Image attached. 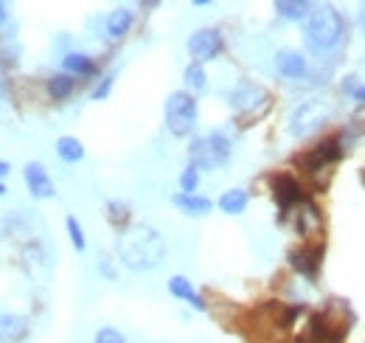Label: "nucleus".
I'll return each mask as SVG.
<instances>
[{
    "mask_svg": "<svg viewBox=\"0 0 365 343\" xmlns=\"http://www.w3.org/2000/svg\"><path fill=\"white\" fill-rule=\"evenodd\" d=\"M118 256L132 270H152L166 256V239L161 237L158 228L147 223L130 225L118 239Z\"/></svg>",
    "mask_w": 365,
    "mask_h": 343,
    "instance_id": "f257e3e1",
    "label": "nucleus"
},
{
    "mask_svg": "<svg viewBox=\"0 0 365 343\" xmlns=\"http://www.w3.org/2000/svg\"><path fill=\"white\" fill-rule=\"evenodd\" d=\"M304 42L315 56H332L346 42V23L335 6H318L304 28Z\"/></svg>",
    "mask_w": 365,
    "mask_h": 343,
    "instance_id": "f03ea898",
    "label": "nucleus"
},
{
    "mask_svg": "<svg viewBox=\"0 0 365 343\" xmlns=\"http://www.w3.org/2000/svg\"><path fill=\"white\" fill-rule=\"evenodd\" d=\"M230 152H233V144L225 132H208L202 138H194L191 146H188V163L197 166L199 172H214L219 166H225L230 161Z\"/></svg>",
    "mask_w": 365,
    "mask_h": 343,
    "instance_id": "7ed1b4c3",
    "label": "nucleus"
},
{
    "mask_svg": "<svg viewBox=\"0 0 365 343\" xmlns=\"http://www.w3.org/2000/svg\"><path fill=\"white\" fill-rule=\"evenodd\" d=\"M166 127L175 138H185L197 127V99L188 90H175L166 99Z\"/></svg>",
    "mask_w": 365,
    "mask_h": 343,
    "instance_id": "20e7f679",
    "label": "nucleus"
},
{
    "mask_svg": "<svg viewBox=\"0 0 365 343\" xmlns=\"http://www.w3.org/2000/svg\"><path fill=\"white\" fill-rule=\"evenodd\" d=\"M329 116H332V107L323 99H307L290 116V135L292 138H307L315 130H321L329 121Z\"/></svg>",
    "mask_w": 365,
    "mask_h": 343,
    "instance_id": "39448f33",
    "label": "nucleus"
},
{
    "mask_svg": "<svg viewBox=\"0 0 365 343\" xmlns=\"http://www.w3.org/2000/svg\"><path fill=\"white\" fill-rule=\"evenodd\" d=\"M188 54L194 56V62H208V59H216V54L222 51V34L216 28H197L191 37H188Z\"/></svg>",
    "mask_w": 365,
    "mask_h": 343,
    "instance_id": "423d86ee",
    "label": "nucleus"
},
{
    "mask_svg": "<svg viewBox=\"0 0 365 343\" xmlns=\"http://www.w3.org/2000/svg\"><path fill=\"white\" fill-rule=\"evenodd\" d=\"M230 104L239 113H259L267 104V90L256 82H239L236 90L230 93Z\"/></svg>",
    "mask_w": 365,
    "mask_h": 343,
    "instance_id": "0eeeda50",
    "label": "nucleus"
},
{
    "mask_svg": "<svg viewBox=\"0 0 365 343\" xmlns=\"http://www.w3.org/2000/svg\"><path fill=\"white\" fill-rule=\"evenodd\" d=\"M340 155H343V146H340V138H329V141H321L307 158H304V172H309V175H315V172H321V169H326L329 172V166L332 163H338L340 161Z\"/></svg>",
    "mask_w": 365,
    "mask_h": 343,
    "instance_id": "6e6552de",
    "label": "nucleus"
},
{
    "mask_svg": "<svg viewBox=\"0 0 365 343\" xmlns=\"http://www.w3.org/2000/svg\"><path fill=\"white\" fill-rule=\"evenodd\" d=\"M273 192H276L278 208H281L284 214H290L292 208H298V206L307 200V194H304L301 183H298V180H292L290 175H276V177H273Z\"/></svg>",
    "mask_w": 365,
    "mask_h": 343,
    "instance_id": "1a4fd4ad",
    "label": "nucleus"
},
{
    "mask_svg": "<svg viewBox=\"0 0 365 343\" xmlns=\"http://www.w3.org/2000/svg\"><path fill=\"white\" fill-rule=\"evenodd\" d=\"M23 177H25V186H28L31 197H37V200H48V197H54V194H56L54 180L48 177V169H45L42 163H37V161L25 163Z\"/></svg>",
    "mask_w": 365,
    "mask_h": 343,
    "instance_id": "9d476101",
    "label": "nucleus"
},
{
    "mask_svg": "<svg viewBox=\"0 0 365 343\" xmlns=\"http://www.w3.org/2000/svg\"><path fill=\"white\" fill-rule=\"evenodd\" d=\"M292 225H295L298 237H312L323 228V214L309 200H304L298 208H292Z\"/></svg>",
    "mask_w": 365,
    "mask_h": 343,
    "instance_id": "9b49d317",
    "label": "nucleus"
},
{
    "mask_svg": "<svg viewBox=\"0 0 365 343\" xmlns=\"http://www.w3.org/2000/svg\"><path fill=\"white\" fill-rule=\"evenodd\" d=\"M276 70L284 76V79H304L309 65H307V56L301 51H292V48H284L276 54Z\"/></svg>",
    "mask_w": 365,
    "mask_h": 343,
    "instance_id": "f8f14e48",
    "label": "nucleus"
},
{
    "mask_svg": "<svg viewBox=\"0 0 365 343\" xmlns=\"http://www.w3.org/2000/svg\"><path fill=\"white\" fill-rule=\"evenodd\" d=\"M321 256H323V248H315V251H309V248H301V251H290V265L301 273V276H315L318 273V268H321Z\"/></svg>",
    "mask_w": 365,
    "mask_h": 343,
    "instance_id": "ddd939ff",
    "label": "nucleus"
},
{
    "mask_svg": "<svg viewBox=\"0 0 365 343\" xmlns=\"http://www.w3.org/2000/svg\"><path fill=\"white\" fill-rule=\"evenodd\" d=\"M169 293L175 296V299H180V301H188L194 310H199V313H205L208 310V304H205V299L194 290V285L185 279V276H172L169 279Z\"/></svg>",
    "mask_w": 365,
    "mask_h": 343,
    "instance_id": "4468645a",
    "label": "nucleus"
},
{
    "mask_svg": "<svg viewBox=\"0 0 365 343\" xmlns=\"http://www.w3.org/2000/svg\"><path fill=\"white\" fill-rule=\"evenodd\" d=\"M28 335V321L23 316H0V343H20Z\"/></svg>",
    "mask_w": 365,
    "mask_h": 343,
    "instance_id": "2eb2a0df",
    "label": "nucleus"
},
{
    "mask_svg": "<svg viewBox=\"0 0 365 343\" xmlns=\"http://www.w3.org/2000/svg\"><path fill=\"white\" fill-rule=\"evenodd\" d=\"M172 203L185 211L188 217H205V214H211V208H214V203L208 200V197H199V194H182L178 192L175 197H172Z\"/></svg>",
    "mask_w": 365,
    "mask_h": 343,
    "instance_id": "dca6fc26",
    "label": "nucleus"
},
{
    "mask_svg": "<svg viewBox=\"0 0 365 343\" xmlns=\"http://www.w3.org/2000/svg\"><path fill=\"white\" fill-rule=\"evenodd\" d=\"M130 28H132V8L118 6L116 11H110V17H107V37L110 39H121Z\"/></svg>",
    "mask_w": 365,
    "mask_h": 343,
    "instance_id": "f3484780",
    "label": "nucleus"
},
{
    "mask_svg": "<svg viewBox=\"0 0 365 343\" xmlns=\"http://www.w3.org/2000/svg\"><path fill=\"white\" fill-rule=\"evenodd\" d=\"M62 68H65V73H70V76H87V73L96 70L93 59H90L87 54H82V51L65 54V56H62Z\"/></svg>",
    "mask_w": 365,
    "mask_h": 343,
    "instance_id": "a211bd4d",
    "label": "nucleus"
},
{
    "mask_svg": "<svg viewBox=\"0 0 365 343\" xmlns=\"http://www.w3.org/2000/svg\"><path fill=\"white\" fill-rule=\"evenodd\" d=\"M276 11H278V17H284V20H309V14H312L315 8H312V3H307V0H278V3H276Z\"/></svg>",
    "mask_w": 365,
    "mask_h": 343,
    "instance_id": "6ab92c4d",
    "label": "nucleus"
},
{
    "mask_svg": "<svg viewBox=\"0 0 365 343\" xmlns=\"http://www.w3.org/2000/svg\"><path fill=\"white\" fill-rule=\"evenodd\" d=\"M247 203H250V197H247L245 189H228V192L216 200L219 211H225V214H242V211L247 208Z\"/></svg>",
    "mask_w": 365,
    "mask_h": 343,
    "instance_id": "aec40b11",
    "label": "nucleus"
},
{
    "mask_svg": "<svg viewBox=\"0 0 365 343\" xmlns=\"http://www.w3.org/2000/svg\"><path fill=\"white\" fill-rule=\"evenodd\" d=\"M56 155H59L65 163H79V161L85 158V146H82V141H79V138H73V135H62V138L56 141Z\"/></svg>",
    "mask_w": 365,
    "mask_h": 343,
    "instance_id": "412c9836",
    "label": "nucleus"
},
{
    "mask_svg": "<svg viewBox=\"0 0 365 343\" xmlns=\"http://www.w3.org/2000/svg\"><path fill=\"white\" fill-rule=\"evenodd\" d=\"M73 87H76V79L70 73H54L48 79V93H51L54 101H65L73 93Z\"/></svg>",
    "mask_w": 365,
    "mask_h": 343,
    "instance_id": "4be33fe9",
    "label": "nucleus"
},
{
    "mask_svg": "<svg viewBox=\"0 0 365 343\" xmlns=\"http://www.w3.org/2000/svg\"><path fill=\"white\" fill-rule=\"evenodd\" d=\"M182 82H185L188 93H191V90H194V93H202V90L208 87V76H205V68H202L199 62H191V65L185 68V73H182Z\"/></svg>",
    "mask_w": 365,
    "mask_h": 343,
    "instance_id": "5701e85b",
    "label": "nucleus"
},
{
    "mask_svg": "<svg viewBox=\"0 0 365 343\" xmlns=\"http://www.w3.org/2000/svg\"><path fill=\"white\" fill-rule=\"evenodd\" d=\"M65 225H68V237H70V242H73V248L82 254L85 248H87V242H85V231H82V225H79V220L70 214L68 220H65Z\"/></svg>",
    "mask_w": 365,
    "mask_h": 343,
    "instance_id": "b1692460",
    "label": "nucleus"
},
{
    "mask_svg": "<svg viewBox=\"0 0 365 343\" xmlns=\"http://www.w3.org/2000/svg\"><path fill=\"white\" fill-rule=\"evenodd\" d=\"M197 186H199V169L188 163L180 175V192L182 194H194V192H197Z\"/></svg>",
    "mask_w": 365,
    "mask_h": 343,
    "instance_id": "393cba45",
    "label": "nucleus"
},
{
    "mask_svg": "<svg viewBox=\"0 0 365 343\" xmlns=\"http://www.w3.org/2000/svg\"><path fill=\"white\" fill-rule=\"evenodd\" d=\"M96 343H127V338H124L118 330L104 327V330H99V332H96Z\"/></svg>",
    "mask_w": 365,
    "mask_h": 343,
    "instance_id": "a878e982",
    "label": "nucleus"
},
{
    "mask_svg": "<svg viewBox=\"0 0 365 343\" xmlns=\"http://www.w3.org/2000/svg\"><path fill=\"white\" fill-rule=\"evenodd\" d=\"M113 82H116V70H110V73L101 79V85L93 90V99H96V101H99V99H107L110 90H113Z\"/></svg>",
    "mask_w": 365,
    "mask_h": 343,
    "instance_id": "bb28decb",
    "label": "nucleus"
},
{
    "mask_svg": "<svg viewBox=\"0 0 365 343\" xmlns=\"http://www.w3.org/2000/svg\"><path fill=\"white\" fill-rule=\"evenodd\" d=\"M107 208H110V211H113V214H110V220H113V223H116V225H118V223H124V220H127V217H124V206H121V203H110V206H107Z\"/></svg>",
    "mask_w": 365,
    "mask_h": 343,
    "instance_id": "cd10ccee",
    "label": "nucleus"
},
{
    "mask_svg": "<svg viewBox=\"0 0 365 343\" xmlns=\"http://www.w3.org/2000/svg\"><path fill=\"white\" fill-rule=\"evenodd\" d=\"M99 270H101V273H104V276H107V279H110V282H113V279H116V270H113V268H110V262H107V259H104V256H101V259H99Z\"/></svg>",
    "mask_w": 365,
    "mask_h": 343,
    "instance_id": "c85d7f7f",
    "label": "nucleus"
},
{
    "mask_svg": "<svg viewBox=\"0 0 365 343\" xmlns=\"http://www.w3.org/2000/svg\"><path fill=\"white\" fill-rule=\"evenodd\" d=\"M352 99H354V101H363L365 104V85H357V87L352 90Z\"/></svg>",
    "mask_w": 365,
    "mask_h": 343,
    "instance_id": "c756f323",
    "label": "nucleus"
},
{
    "mask_svg": "<svg viewBox=\"0 0 365 343\" xmlns=\"http://www.w3.org/2000/svg\"><path fill=\"white\" fill-rule=\"evenodd\" d=\"M6 20H8V8H6V6H3V3H0V25H3V23H6Z\"/></svg>",
    "mask_w": 365,
    "mask_h": 343,
    "instance_id": "7c9ffc66",
    "label": "nucleus"
},
{
    "mask_svg": "<svg viewBox=\"0 0 365 343\" xmlns=\"http://www.w3.org/2000/svg\"><path fill=\"white\" fill-rule=\"evenodd\" d=\"M8 172H11V166H8L6 161H0V177H3V175H8Z\"/></svg>",
    "mask_w": 365,
    "mask_h": 343,
    "instance_id": "2f4dec72",
    "label": "nucleus"
},
{
    "mask_svg": "<svg viewBox=\"0 0 365 343\" xmlns=\"http://www.w3.org/2000/svg\"><path fill=\"white\" fill-rule=\"evenodd\" d=\"M0 194H6V186H3V183H0Z\"/></svg>",
    "mask_w": 365,
    "mask_h": 343,
    "instance_id": "473e14b6",
    "label": "nucleus"
},
{
    "mask_svg": "<svg viewBox=\"0 0 365 343\" xmlns=\"http://www.w3.org/2000/svg\"><path fill=\"white\" fill-rule=\"evenodd\" d=\"M363 183H365V172H363Z\"/></svg>",
    "mask_w": 365,
    "mask_h": 343,
    "instance_id": "72a5a7b5",
    "label": "nucleus"
}]
</instances>
